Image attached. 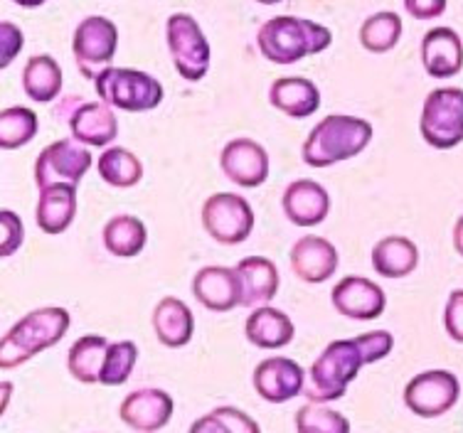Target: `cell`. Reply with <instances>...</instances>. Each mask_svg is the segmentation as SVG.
Wrapping results in <instances>:
<instances>
[{
	"label": "cell",
	"mask_w": 463,
	"mask_h": 433,
	"mask_svg": "<svg viewBox=\"0 0 463 433\" xmlns=\"http://www.w3.org/2000/svg\"><path fill=\"white\" fill-rule=\"evenodd\" d=\"M394 337L387 330H373L353 340H333L306 374L303 397L311 404H326L345 397L350 381L365 364H374L392 353Z\"/></svg>",
	"instance_id": "6da1fadb"
},
{
	"label": "cell",
	"mask_w": 463,
	"mask_h": 433,
	"mask_svg": "<svg viewBox=\"0 0 463 433\" xmlns=\"http://www.w3.org/2000/svg\"><path fill=\"white\" fill-rule=\"evenodd\" d=\"M259 52L271 64H296L308 54H321L333 44V33L321 23L277 15L267 20L257 33Z\"/></svg>",
	"instance_id": "7a4b0ae2"
},
{
	"label": "cell",
	"mask_w": 463,
	"mask_h": 433,
	"mask_svg": "<svg viewBox=\"0 0 463 433\" xmlns=\"http://www.w3.org/2000/svg\"><path fill=\"white\" fill-rule=\"evenodd\" d=\"M373 141V126L365 118L333 114L313 126L303 143L301 158L311 168H330L335 163L355 158Z\"/></svg>",
	"instance_id": "3957f363"
},
{
	"label": "cell",
	"mask_w": 463,
	"mask_h": 433,
	"mask_svg": "<svg viewBox=\"0 0 463 433\" xmlns=\"http://www.w3.org/2000/svg\"><path fill=\"white\" fill-rule=\"evenodd\" d=\"M70 313L57 306L37 308L27 313L10 327L0 343V367L15 370L30 362L35 354L45 353L47 347L57 345L70 330Z\"/></svg>",
	"instance_id": "277c9868"
},
{
	"label": "cell",
	"mask_w": 463,
	"mask_h": 433,
	"mask_svg": "<svg viewBox=\"0 0 463 433\" xmlns=\"http://www.w3.org/2000/svg\"><path fill=\"white\" fill-rule=\"evenodd\" d=\"M99 99L111 108H121L128 114H141L161 107L163 84L151 74L131 67H109L94 80Z\"/></svg>",
	"instance_id": "5b68a950"
},
{
	"label": "cell",
	"mask_w": 463,
	"mask_h": 433,
	"mask_svg": "<svg viewBox=\"0 0 463 433\" xmlns=\"http://www.w3.org/2000/svg\"><path fill=\"white\" fill-rule=\"evenodd\" d=\"M421 138L437 148L451 151L463 143V89L441 87L429 91L419 118Z\"/></svg>",
	"instance_id": "8992f818"
},
{
	"label": "cell",
	"mask_w": 463,
	"mask_h": 433,
	"mask_svg": "<svg viewBox=\"0 0 463 433\" xmlns=\"http://www.w3.org/2000/svg\"><path fill=\"white\" fill-rule=\"evenodd\" d=\"M165 42L173 64L183 80L200 81L213 62V47L207 42L203 27L187 13H173L165 20Z\"/></svg>",
	"instance_id": "52a82bcc"
},
{
	"label": "cell",
	"mask_w": 463,
	"mask_h": 433,
	"mask_svg": "<svg viewBox=\"0 0 463 433\" xmlns=\"http://www.w3.org/2000/svg\"><path fill=\"white\" fill-rule=\"evenodd\" d=\"M116 50H118V30L104 15H90L74 27L71 52L77 67L90 81H94L104 70L111 67Z\"/></svg>",
	"instance_id": "ba28073f"
},
{
	"label": "cell",
	"mask_w": 463,
	"mask_h": 433,
	"mask_svg": "<svg viewBox=\"0 0 463 433\" xmlns=\"http://www.w3.org/2000/svg\"><path fill=\"white\" fill-rule=\"evenodd\" d=\"M461 397V384L454 372L427 370L411 377L404 387V407L421 419H439L449 414Z\"/></svg>",
	"instance_id": "9c48e42d"
},
{
	"label": "cell",
	"mask_w": 463,
	"mask_h": 433,
	"mask_svg": "<svg viewBox=\"0 0 463 433\" xmlns=\"http://www.w3.org/2000/svg\"><path fill=\"white\" fill-rule=\"evenodd\" d=\"M203 227L217 244H241L254 230L251 204L234 193H217L203 204Z\"/></svg>",
	"instance_id": "30bf717a"
},
{
	"label": "cell",
	"mask_w": 463,
	"mask_h": 433,
	"mask_svg": "<svg viewBox=\"0 0 463 433\" xmlns=\"http://www.w3.org/2000/svg\"><path fill=\"white\" fill-rule=\"evenodd\" d=\"M90 146L62 138V141L50 143L35 160V185L40 190L52 185H80V180L91 168Z\"/></svg>",
	"instance_id": "8fae6325"
},
{
	"label": "cell",
	"mask_w": 463,
	"mask_h": 433,
	"mask_svg": "<svg viewBox=\"0 0 463 433\" xmlns=\"http://www.w3.org/2000/svg\"><path fill=\"white\" fill-rule=\"evenodd\" d=\"M251 384L259 397L269 404H284L306 390V372L288 357H269L257 364Z\"/></svg>",
	"instance_id": "7c38bea8"
},
{
	"label": "cell",
	"mask_w": 463,
	"mask_h": 433,
	"mask_svg": "<svg viewBox=\"0 0 463 433\" xmlns=\"http://www.w3.org/2000/svg\"><path fill=\"white\" fill-rule=\"evenodd\" d=\"M330 303L340 315L350 320H374L387 308V296L365 276H345L343 281L335 283Z\"/></svg>",
	"instance_id": "4fadbf2b"
},
{
	"label": "cell",
	"mask_w": 463,
	"mask_h": 433,
	"mask_svg": "<svg viewBox=\"0 0 463 433\" xmlns=\"http://www.w3.org/2000/svg\"><path fill=\"white\" fill-rule=\"evenodd\" d=\"M220 165L227 180L240 187H259L269 177V153L251 138H234L222 148Z\"/></svg>",
	"instance_id": "5bb4252c"
},
{
	"label": "cell",
	"mask_w": 463,
	"mask_h": 433,
	"mask_svg": "<svg viewBox=\"0 0 463 433\" xmlns=\"http://www.w3.org/2000/svg\"><path fill=\"white\" fill-rule=\"evenodd\" d=\"M175 411V401L163 390H138L131 391L121 401V421L136 433H158L168 426Z\"/></svg>",
	"instance_id": "9a60e30c"
},
{
	"label": "cell",
	"mask_w": 463,
	"mask_h": 433,
	"mask_svg": "<svg viewBox=\"0 0 463 433\" xmlns=\"http://www.w3.org/2000/svg\"><path fill=\"white\" fill-rule=\"evenodd\" d=\"M193 296L200 306L213 313H230L241 306V283L237 268L230 266H205L193 278Z\"/></svg>",
	"instance_id": "2e32d148"
},
{
	"label": "cell",
	"mask_w": 463,
	"mask_h": 433,
	"mask_svg": "<svg viewBox=\"0 0 463 433\" xmlns=\"http://www.w3.org/2000/svg\"><path fill=\"white\" fill-rule=\"evenodd\" d=\"M421 64L434 80H449L463 70V40L451 27H431L421 37Z\"/></svg>",
	"instance_id": "e0dca14e"
},
{
	"label": "cell",
	"mask_w": 463,
	"mask_h": 433,
	"mask_svg": "<svg viewBox=\"0 0 463 433\" xmlns=\"http://www.w3.org/2000/svg\"><path fill=\"white\" fill-rule=\"evenodd\" d=\"M291 271L303 283H323L338 271V249L323 237H301L291 247Z\"/></svg>",
	"instance_id": "ac0fdd59"
},
{
	"label": "cell",
	"mask_w": 463,
	"mask_h": 433,
	"mask_svg": "<svg viewBox=\"0 0 463 433\" xmlns=\"http://www.w3.org/2000/svg\"><path fill=\"white\" fill-rule=\"evenodd\" d=\"M281 204L288 221H294L296 227H316L328 217L330 195L321 183L296 180L284 190Z\"/></svg>",
	"instance_id": "d6986e66"
},
{
	"label": "cell",
	"mask_w": 463,
	"mask_h": 433,
	"mask_svg": "<svg viewBox=\"0 0 463 433\" xmlns=\"http://www.w3.org/2000/svg\"><path fill=\"white\" fill-rule=\"evenodd\" d=\"M70 131L71 138L81 146L104 148L116 138L118 121H116L114 108L104 101H84L70 116Z\"/></svg>",
	"instance_id": "ffe728a7"
},
{
	"label": "cell",
	"mask_w": 463,
	"mask_h": 433,
	"mask_svg": "<svg viewBox=\"0 0 463 433\" xmlns=\"http://www.w3.org/2000/svg\"><path fill=\"white\" fill-rule=\"evenodd\" d=\"M241 283V306L244 308H261L279 293L281 276L274 261L264 257H247L237 264Z\"/></svg>",
	"instance_id": "44dd1931"
},
{
	"label": "cell",
	"mask_w": 463,
	"mask_h": 433,
	"mask_svg": "<svg viewBox=\"0 0 463 433\" xmlns=\"http://www.w3.org/2000/svg\"><path fill=\"white\" fill-rule=\"evenodd\" d=\"M77 217V185H52L40 190V200H37L35 220L37 227L57 237L70 230V224Z\"/></svg>",
	"instance_id": "7402d4cb"
},
{
	"label": "cell",
	"mask_w": 463,
	"mask_h": 433,
	"mask_svg": "<svg viewBox=\"0 0 463 433\" xmlns=\"http://www.w3.org/2000/svg\"><path fill=\"white\" fill-rule=\"evenodd\" d=\"M269 101L291 118H308L321 108V91L306 77H279L269 89Z\"/></svg>",
	"instance_id": "603a6c76"
},
{
	"label": "cell",
	"mask_w": 463,
	"mask_h": 433,
	"mask_svg": "<svg viewBox=\"0 0 463 433\" xmlns=\"http://www.w3.org/2000/svg\"><path fill=\"white\" fill-rule=\"evenodd\" d=\"M244 335L259 350H281V347L291 345L296 327L284 310L261 306L244 323Z\"/></svg>",
	"instance_id": "cb8c5ba5"
},
{
	"label": "cell",
	"mask_w": 463,
	"mask_h": 433,
	"mask_svg": "<svg viewBox=\"0 0 463 433\" xmlns=\"http://www.w3.org/2000/svg\"><path fill=\"white\" fill-rule=\"evenodd\" d=\"M153 330H156V337L161 340V345L173 347H185L190 340H193V333H195V318L187 308L185 303L180 298H163L158 301V306L153 308L151 315Z\"/></svg>",
	"instance_id": "d4e9b609"
},
{
	"label": "cell",
	"mask_w": 463,
	"mask_h": 433,
	"mask_svg": "<svg viewBox=\"0 0 463 433\" xmlns=\"http://www.w3.org/2000/svg\"><path fill=\"white\" fill-rule=\"evenodd\" d=\"M373 268L384 278H404L419 266L417 244L407 237H384L373 249Z\"/></svg>",
	"instance_id": "484cf974"
},
{
	"label": "cell",
	"mask_w": 463,
	"mask_h": 433,
	"mask_svg": "<svg viewBox=\"0 0 463 433\" xmlns=\"http://www.w3.org/2000/svg\"><path fill=\"white\" fill-rule=\"evenodd\" d=\"M109 343L104 335H81L67 354V370L81 384H99L107 362Z\"/></svg>",
	"instance_id": "4316f807"
},
{
	"label": "cell",
	"mask_w": 463,
	"mask_h": 433,
	"mask_svg": "<svg viewBox=\"0 0 463 433\" xmlns=\"http://www.w3.org/2000/svg\"><path fill=\"white\" fill-rule=\"evenodd\" d=\"M62 67L50 54L30 57L23 70V89L37 104H50L62 91Z\"/></svg>",
	"instance_id": "83f0119b"
},
{
	"label": "cell",
	"mask_w": 463,
	"mask_h": 433,
	"mask_svg": "<svg viewBox=\"0 0 463 433\" xmlns=\"http://www.w3.org/2000/svg\"><path fill=\"white\" fill-rule=\"evenodd\" d=\"M148 230L134 214H116L104 227V247L118 259H134L146 249Z\"/></svg>",
	"instance_id": "f1b7e54d"
},
{
	"label": "cell",
	"mask_w": 463,
	"mask_h": 433,
	"mask_svg": "<svg viewBox=\"0 0 463 433\" xmlns=\"http://www.w3.org/2000/svg\"><path fill=\"white\" fill-rule=\"evenodd\" d=\"M99 177L111 187H134L141 183L143 177V163L138 160L136 153H131L128 148H121V146H114V148H107L97 160Z\"/></svg>",
	"instance_id": "f546056e"
},
{
	"label": "cell",
	"mask_w": 463,
	"mask_h": 433,
	"mask_svg": "<svg viewBox=\"0 0 463 433\" xmlns=\"http://www.w3.org/2000/svg\"><path fill=\"white\" fill-rule=\"evenodd\" d=\"M402 37V18L392 10H380L360 27V44L367 52L384 54L397 47Z\"/></svg>",
	"instance_id": "4dcf8cb0"
},
{
	"label": "cell",
	"mask_w": 463,
	"mask_h": 433,
	"mask_svg": "<svg viewBox=\"0 0 463 433\" xmlns=\"http://www.w3.org/2000/svg\"><path fill=\"white\" fill-rule=\"evenodd\" d=\"M37 114L27 107H10L3 108L0 114V148L3 151H15L23 148L35 138Z\"/></svg>",
	"instance_id": "1f68e13d"
},
{
	"label": "cell",
	"mask_w": 463,
	"mask_h": 433,
	"mask_svg": "<svg viewBox=\"0 0 463 433\" xmlns=\"http://www.w3.org/2000/svg\"><path fill=\"white\" fill-rule=\"evenodd\" d=\"M296 431L298 433H350V421L340 411L326 409L321 404H306L296 411Z\"/></svg>",
	"instance_id": "d6a6232c"
},
{
	"label": "cell",
	"mask_w": 463,
	"mask_h": 433,
	"mask_svg": "<svg viewBox=\"0 0 463 433\" xmlns=\"http://www.w3.org/2000/svg\"><path fill=\"white\" fill-rule=\"evenodd\" d=\"M136 360H138V347L131 340L111 343L99 384H107V387H121V384H126L128 377H131V372H134Z\"/></svg>",
	"instance_id": "836d02e7"
},
{
	"label": "cell",
	"mask_w": 463,
	"mask_h": 433,
	"mask_svg": "<svg viewBox=\"0 0 463 433\" xmlns=\"http://www.w3.org/2000/svg\"><path fill=\"white\" fill-rule=\"evenodd\" d=\"M23 239H25L23 220H20L15 212L3 210V212H0V257H13V254L23 247Z\"/></svg>",
	"instance_id": "e575fe53"
},
{
	"label": "cell",
	"mask_w": 463,
	"mask_h": 433,
	"mask_svg": "<svg viewBox=\"0 0 463 433\" xmlns=\"http://www.w3.org/2000/svg\"><path fill=\"white\" fill-rule=\"evenodd\" d=\"M23 44H25L23 30H20L15 23L3 20V23H0V67H3V70L10 67V62L18 57L20 50H23Z\"/></svg>",
	"instance_id": "d590c367"
},
{
	"label": "cell",
	"mask_w": 463,
	"mask_h": 433,
	"mask_svg": "<svg viewBox=\"0 0 463 433\" xmlns=\"http://www.w3.org/2000/svg\"><path fill=\"white\" fill-rule=\"evenodd\" d=\"M444 327L454 343L463 345V288H456L449 296L444 308Z\"/></svg>",
	"instance_id": "8d00e7d4"
},
{
	"label": "cell",
	"mask_w": 463,
	"mask_h": 433,
	"mask_svg": "<svg viewBox=\"0 0 463 433\" xmlns=\"http://www.w3.org/2000/svg\"><path fill=\"white\" fill-rule=\"evenodd\" d=\"M217 419H222L224 426L230 428V433H261L259 424L250 414H244L241 409L234 407H220L213 411Z\"/></svg>",
	"instance_id": "74e56055"
},
{
	"label": "cell",
	"mask_w": 463,
	"mask_h": 433,
	"mask_svg": "<svg viewBox=\"0 0 463 433\" xmlns=\"http://www.w3.org/2000/svg\"><path fill=\"white\" fill-rule=\"evenodd\" d=\"M404 10L414 20H437L446 13L449 0H402Z\"/></svg>",
	"instance_id": "f35d334b"
},
{
	"label": "cell",
	"mask_w": 463,
	"mask_h": 433,
	"mask_svg": "<svg viewBox=\"0 0 463 433\" xmlns=\"http://www.w3.org/2000/svg\"><path fill=\"white\" fill-rule=\"evenodd\" d=\"M190 433H230V428L224 426L222 419H217V416L210 411L203 419H197L195 424L190 426Z\"/></svg>",
	"instance_id": "ab89813d"
},
{
	"label": "cell",
	"mask_w": 463,
	"mask_h": 433,
	"mask_svg": "<svg viewBox=\"0 0 463 433\" xmlns=\"http://www.w3.org/2000/svg\"><path fill=\"white\" fill-rule=\"evenodd\" d=\"M454 249L458 257H463V214L456 220L454 227Z\"/></svg>",
	"instance_id": "60d3db41"
},
{
	"label": "cell",
	"mask_w": 463,
	"mask_h": 433,
	"mask_svg": "<svg viewBox=\"0 0 463 433\" xmlns=\"http://www.w3.org/2000/svg\"><path fill=\"white\" fill-rule=\"evenodd\" d=\"M15 5H20V8H40L43 3H47V0H13Z\"/></svg>",
	"instance_id": "b9f144b4"
},
{
	"label": "cell",
	"mask_w": 463,
	"mask_h": 433,
	"mask_svg": "<svg viewBox=\"0 0 463 433\" xmlns=\"http://www.w3.org/2000/svg\"><path fill=\"white\" fill-rule=\"evenodd\" d=\"M10 390H13V384H10V381H5V384H3V391H5V397H3V409H5V404H8Z\"/></svg>",
	"instance_id": "7bdbcfd3"
},
{
	"label": "cell",
	"mask_w": 463,
	"mask_h": 433,
	"mask_svg": "<svg viewBox=\"0 0 463 433\" xmlns=\"http://www.w3.org/2000/svg\"><path fill=\"white\" fill-rule=\"evenodd\" d=\"M257 3H261V5H277L281 0H257Z\"/></svg>",
	"instance_id": "ee69618b"
}]
</instances>
